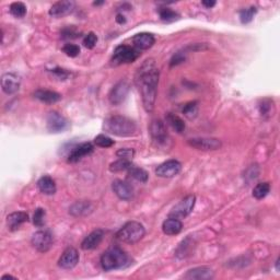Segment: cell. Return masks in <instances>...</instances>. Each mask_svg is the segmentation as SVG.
<instances>
[{"label":"cell","mask_w":280,"mask_h":280,"mask_svg":"<svg viewBox=\"0 0 280 280\" xmlns=\"http://www.w3.org/2000/svg\"><path fill=\"white\" fill-rule=\"evenodd\" d=\"M76 3L71 0H64L54 3L50 9V16L53 18H63L74 11Z\"/></svg>","instance_id":"obj_16"},{"label":"cell","mask_w":280,"mask_h":280,"mask_svg":"<svg viewBox=\"0 0 280 280\" xmlns=\"http://www.w3.org/2000/svg\"><path fill=\"white\" fill-rule=\"evenodd\" d=\"M37 187H39L40 192L45 194V195H54L57 189L55 181L49 175H44L37 181Z\"/></svg>","instance_id":"obj_25"},{"label":"cell","mask_w":280,"mask_h":280,"mask_svg":"<svg viewBox=\"0 0 280 280\" xmlns=\"http://www.w3.org/2000/svg\"><path fill=\"white\" fill-rule=\"evenodd\" d=\"M270 191V185L269 183L265 182V183H259L256 185L253 189V196L256 199H263L268 195V193Z\"/></svg>","instance_id":"obj_28"},{"label":"cell","mask_w":280,"mask_h":280,"mask_svg":"<svg viewBox=\"0 0 280 280\" xmlns=\"http://www.w3.org/2000/svg\"><path fill=\"white\" fill-rule=\"evenodd\" d=\"M165 120H167L168 124L172 127L175 131L178 132V134H181V132L184 131L185 123L179 116L175 115L173 113H169L167 117H165Z\"/></svg>","instance_id":"obj_26"},{"label":"cell","mask_w":280,"mask_h":280,"mask_svg":"<svg viewBox=\"0 0 280 280\" xmlns=\"http://www.w3.org/2000/svg\"><path fill=\"white\" fill-rule=\"evenodd\" d=\"M93 145L90 144V142H83V144L77 145L74 147L73 150L70 151V153L68 154V162L70 163H76L83 159L85 155H89L90 153H93Z\"/></svg>","instance_id":"obj_15"},{"label":"cell","mask_w":280,"mask_h":280,"mask_svg":"<svg viewBox=\"0 0 280 280\" xmlns=\"http://www.w3.org/2000/svg\"><path fill=\"white\" fill-rule=\"evenodd\" d=\"M32 245L41 253L50 251L54 243V236L49 230H40L32 235Z\"/></svg>","instance_id":"obj_7"},{"label":"cell","mask_w":280,"mask_h":280,"mask_svg":"<svg viewBox=\"0 0 280 280\" xmlns=\"http://www.w3.org/2000/svg\"><path fill=\"white\" fill-rule=\"evenodd\" d=\"M97 42H98L97 35L94 34L93 32H90L89 34H87V35L84 36V39H83V45H84L85 47H87V49L92 50L93 47L96 46Z\"/></svg>","instance_id":"obj_37"},{"label":"cell","mask_w":280,"mask_h":280,"mask_svg":"<svg viewBox=\"0 0 280 280\" xmlns=\"http://www.w3.org/2000/svg\"><path fill=\"white\" fill-rule=\"evenodd\" d=\"M116 21H117V23H120V25H124V23L126 22V19L124 16H123V14L118 13L116 16Z\"/></svg>","instance_id":"obj_43"},{"label":"cell","mask_w":280,"mask_h":280,"mask_svg":"<svg viewBox=\"0 0 280 280\" xmlns=\"http://www.w3.org/2000/svg\"><path fill=\"white\" fill-rule=\"evenodd\" d=\"M183 61H185V56L182 53H178L172 57V59L170 61V66L171 67H174V66L182 64Z\"/></svg>","instance_id":"obj_40"},{"label":"cell","mask_w":280,"mask_h":280,"mask_svg":"<svg viewBox=\"0 0 280 280\" xmlns=\"http://www.w3.org/2000/svg\"><path fill=\"white\" fill-rule=\"evenodd\" d=\"M102 3H104V1H96L93 4L94 6H100V4H102Z\"/></svg>","instance_id":"obj_45"},{"label":"cell","mask_w":280,"mask_h":280,"mask_svg":"<svg viewBox=\"0 0 280 280\" xmlns=\"http://www.w3.org/2000/svg\"><path fill=\"white\" fill-rule=\"evenodd\" d=\"M61 35H63V37H65V39H75V37H77L78 33L75 31L74 27H71V28L67 27L61 32Z\"/></svg>","instance_id":"obj_41"},{"label":"cell","mask_w":280,"mask_h":280,"mask_svg":"<svg viewBox=\"0 0 280 280\" xmlns=\"http://www.w3.org/2000/svg\"><path fill=\"white\" fill-rule=\"evenodd\" d=\"M150 135L153 137V140L155 142L156 146L168 147V144L170 142V136L162 121L160 120L153 121L150 125Z\"/></svg>","instance_id":"obj_8"},{"label":"cell","mask_w":280,"mask_h":280,"mask_svg":"<svg viewBox=\"0 0 280 280\" xmlns=\"http://www.w3.org/2000/svg\"><path fill=\"white\" fill-rule=\"evenodd\" d=\"M182 112L185 116L189 118V120H194L198 114V103L194 101L185 104Z\"/></svg>","instance_id":"obj_30"},{"label":"cell","mask_w":280,"mask_h":280,"mask_svg":"<svg viewBox=\"0 0 280 280\" xmlns=\"http://www.w3.org/2000/svg\"><path fill=\"white\" fill-rule=\"evenodd\" d=\"M34 98L39 100V101L46 103V104H54L56 102H58L61 99V96L59 93H57L55 91H51V90H46V89H39L34 92Z\"/></svg>","instance_id":"obj_21"},{"label":"cell","mask_w":280,"mask_h":280,"mask_svg":"<svg viewBox=\"0 0 280 280\" xmlns=\"http://www.w3.org/2000/svg\"><path fill=\"white\" fill-rule=\"evenodd\" d=\"M140 51L135 47L128 45H120L117 46L112 57V63L114 65H123V64H130L138 58L140 56Z\"/></svg>","instance_id":"obj_5"},{"label":"cell","mask_w":280,"mask_h":280,"mask_svg":"<svg viewBox=\"0 0 280 280\" xmlns=\"http://www.w3.org/2000/svg\"><path fill=\"white\" fill-rule=\"evenodd\" d=\"M79 263L78 251L75 248H67L58 260V266L64 269H73Z\"/></svg>","instance_id":"obj_13"},{"label":"cell","mask_w":280,"mask_h":280,"mask_svg":"<svg viewBox=\"0 0 280 280\" xmlns=\"http://www.w3.org/2000/svg\"><path fill=\"white\" fill-rule=\"evenodd\" d=\"M28 221V216L26 212L17 211L12 212L7 217V226L10 231H17L20 229V227Z\"/></svg>","instance_id":"obj_20"},{"label":"cell","mask_w":280,"mask_h":280,"mask_svg":"<svg viewBox=\"0 0 280 280\" xmlns=\"http://www.w3.org/2000/svg\"><path fill=\"white\" fill-rule=\"evenodd\" d=\"M196 197L194 195H188L185 198H183L181 202H179L178 205H175L173 207V209L170 212L171 218H177V219H183V218H186L189 213H191L194 209V206H195Z\"/></svg>","instance_id":"obj_9"},{"label":"cell","mask_w":280,"mask_h":280,"mask_svg":"<svg viewBox=\"0 0 280 280\" xmlns=\"http://www.w3.org/2000/svg\"><path fill=\"white\" fill-rule=\"evenodd\" d=\"M130 265V257L118 246H112L101 256V266L105 272L120 269Z\"/></svg>","instance_id":"obj_3"},{"label":"cell","mask_w":280,"mask_h":280,"mask_svg":"<svg viewBox=\"0 0 280 280\" xmlns=\"http://www.w3.org/2000/svg\"><path fill=\"white\" fill-rule=\"evenodd\" d=\"M160 71L153 58L146 59L138 68L135 76V83L138 88L145 110L153 111L156 94H158Z\"/></svg>","instance_id":"obj_1"},{"label":"cell","mask_w":280,"mask_h":280,"mask_svg":"<svg viewBox=\"0 0 280 280\" xmlns=\"http://www.w3.org/2000/svg\"><path fill=\"white\" fill-rule=\"evenodd\" d=\"M256 12H257V9H256L255 7H250V8H246V9H243V10H241L240 11L241 22L243 23V25H248V23H250L253 20Z\"/></svg>","instance_id":"obj_33"},{"label":"cell","mask_w":280,"mask_h":280,"mask_svg":"<svg viewBox=\"0 0 280 280\" xmlns=\"http://www.w3.org/2000/svg\"><path fill=\"white\" fill-rule=\"evenodd\" d=\"M116 155L118 156V158H121V159L130 160V159L134 158L135 150L130 149V148H122V149H120V150L117 151Z\"/></svg>","instance_id":"obj_38"},{"label":"cell","mask_w":280,"mask_h":280,"mask_svg":"<svg viewBox=\"0 0 280 280\" xmlns=\"http://www.w3.org/2000/svg\"><path fill=\"white\" fill-rule=\"evenodd\" d=\"M159 13H160L161 20L164 22H172V21L178 20V19L179 18L178 13L175 12L174 10H172V9H170V8L160 9Z\"/></svg>","instance_id":"obj_32"},{"label":"cell","mask_w":280,"mask_h":280,"mask_svg":"<svg viewBox=\"0 0 280 280\" xmlns=\"http://www.w3.org/2000/svg\"><path fill=\"white\" fill-rule=\"evenodd\" d=\"M63 51L69 57H77L80 53V47L76 44H66L63 47Z\"/></svg>","instance_id":"obj_36"},{"label":"cell","mask_w":280,"mask_h":280,"mask_svg":"<svg viewBox=\"0 0 280 280\" xmlns=\"http://www.w3.org/2000/svg\"><path fill=\"white\" fill-rule=\"evenodd\" d=\"M51 73L53 74L55 77L57 79H59V80H66V79H68L70 76H71V73L68 70H66V69H61V68H55V69H51Z\"/></svg>","instance_id":"obj_39"},{"label":"cell","mask_w":280,"mask_h":280,"mask_svg":"<svg viewBox=\"0 0 280 280\" xmlns=\"http://www.w3.org/2000/svg\"><path fill=\"white\" fill-rule=\"evenodd\" d=\"M129 83L125 81V80L117 82L112 88L110 94H108V100H110L111 104H113V105H120V104L124 102L128 93H129Z\"/></svg>","instance_id":"obj_10"},{"label":"cell","mask_w":280,"mask_h":280,"mask_svg":"<svg viewBox=\"0 0 280 280\" xmlns=\"http://www.w3.org/2000/svg\"><path fill=\"white\" fill-rule=\"evenodd\" d=\"M188 145L197 150L212 151L221 148V141L217 138H207V137H198V138L189 139Z\"/></svg>","instance_id":"obj_11"},{"label":"cell","mask_w":280,"mask_h":280,"mask_svg":"<svg viewBox=\"0 0 280 280\" xmlns=\"http://www.w3.org/2000/svg\"><path fill=\"white\" fill-rule=\"evenodd\" d=\"M155 39L153 34L151 33H138L134 37H132V43H134V47L138 51H146L149 50L153 46Z\"/></svg>","instance_id":"obj_18"},{"label":"cell","mask_w":280,"mask_h":280,"mask_svg":"<svg viewBox=\"0 0 280 280\" xmlns=\"http://www.w3.org/2000/svg\"><path fill=\"white\" fill-rule=\"evenodd\" d=\"M2 280H6V279H16L13 276H11V275H4V276H2L1 278Z\"/></svg>","instance_id":"obj_44"},{"label":"cell","mask_w":280,"mask_h":280,"mask_svg":"<svg viewBox=\"0 0 280 280\" xmlns=\"http://www.w3.org/2000/svg\"><path fill=\"white\" fill-rule=\"evenodd\" d=\"M146 230L140 222L129 221L123 226L116 233V239L127 244H135L145 236Z\"/></svg>","instance_id":"obj_4"},{"label":"cell","mask_w":280,"mask_h":280,"mask_svg":"<svg viewBox=\"0 0 280 280\" xmlns=\"http://www.w3.org/2000/svg\"><path fill=\"white\" fill-rule=\"evenodd\" d=\"M45 216H46L45 209H43V208H37L34 212V216H33V224H34L36 227L42 228L45 225Z\"/></svg>","instance_id":"obj_35"},{"label":"cell","mask_w":280,"mask_h":280,"mask_svg":"<svg viewBox=\"0 0 280 280\" xmlns=\"http://www.w3.org/2000/svg\"><path fill=\"white\" fill-rule=\"evenodd\" d=\"M202 3H203L204 7H206L208 9H210V8L216 6V1H209V0H204V1H202Z\"/></svg>","instance_id":"obj_42"},{"label":"cell","mask_w":280,"mask_h":280,"mask_svg":"<svg viewBox=\"0 0 280 280\" xmlns=\"http://www.w3.org/2000/svg\"><path fill=\"white\" fill-rule=\"evenodd\" d=\"M128 173H129V175L132 178H135L136 181H138V182L146 183L147 181H148V177H149L148 173H147L146 171L141 168L132 167L128 170Z\"/></svg>","instance_id":"obj_29"},{"label":"cell","mask_w":280,"mask_h":280,"mask_svg":"<svg viewBox=\"0 0 280 280\" xmlns=\"http://www.w3.org/2000/svg\"><path fill=\"white\" fill-rule=\"evenodd\" d=\"M10 13L16 18H23L26 14V6L23 2H13L10 4Z\"/></svg>","instance_id":"obj_31"},{"label":"cell","mask_w":280,"mask_h":280,"mask_svg":"<svg viewBox=\"0 0 280 280\" xmlns=\"http://www.w3.org/2000/svg\"><path fill=\"white\" fill-rule=\"evenodd\" d=\"M94 144L98 147H101V148H110V147L114 145V140L105 135H98L94 138Z\"/></svg>","instance_id":"obj_34"},{"label":"cell","mask_w":280,"mask_h":280,"mask_svg":"<svg viewBox=\"0 0 280 280\" xmlns=\"http://www.w3.org/2000/svg\"><path fill=\"white\" fill-rule=\"evenodd\" d=\"M112 189L115 193V195L122 199V201H129L134 195V189H132L131 185L122 179H116L112 184Z\"/></svg>","instance_id":"obj_17"},{"label":"cell","mask_w":280,"mask_h":280,"mask_svg":"<svg viewBox=\"0 0 280 280\" xmlns=\"http://www.w3.org/2000/svg\"><path fill=\"white\" fill-rule=\"evenodd\" d=\"M46 126L47 130L51 134H59V132H64L68 129L69 122L61 114L53 111L50 112L46 117Z\"/></svg>","instance_id":"obj_6"},{"label":"cell","mask_w":280,"mask_h":280,"mask_svg":"<svg viewBox=\"0 0 280 280\" xmlns=\"http://www.w3.org/2000/svg\"><path fill=\"white\" fill-rule=\"evenodd\" d=\"M103 129L118 137H129L137 131L136 123L123 115H113L104 121Z\"/></svg>","instance_id":"obj_2"},{"label":"cell","mask_w":280,"mask_h":280,"mask_svg":"<svg viewBox=\"0 0 280 280\" xmlns=\"http://www.w3.org/2000/svg\"><path fill=\"white\" fill-rule=\"evenodd\" d=\"M21 84V78L14 73H7L1 77V88L4 93L13 94L19 91Z\"/></svg>","instance_id":"obj_14"},{"label":"cell","mask_w":280,"mask_h":280,"mask_svg":"<svg viewBox=\"0 0 280 280\" xmlns=\"http://www.w3.org/2000/svg\"><path fill=\"white\" fill-rule=\"evenodd\" d=\"M132 167H134V165L130 162V160L120 159L115 161V162L111 163L110 171H112V172H123V171H128Z\"/></svg>","instance_id":"obj_27"},{"label":"cell","mask_w":280,"mask_h":280,"mask_svg":"<svg viewBox=\"0 0 280 280\" xmlns=\"http://www.w3.org/2000/svg\"><path fill=\"white\" fill-rule=\"evenodd\" d=\"M182 164L178 160H169L167 162L160 164L155 170V174L160 178H174L181 172Z\"/></svg>","instance_id":"obj_12"},{"label":"cell","mask_w":280,"mask_h":280,"mask_svg":"<svg viewBox=\"0 0 280 280\" xmlns=\"http://www.w3.org/2000/svg\"><path fill=\"white\" fill-rule=\"evenodd\" d=\"M92 209L93 206L91 203L87 201H79L73 204V206L69 208V213L74 217H82L89 215Z\"/></svg>","instance_id":"obj_22"},{"label":"cell","mask_w":280,"mask_h":280,"mask_svg":"<svg viewBox=\"0 0 280 280\" xmlns=\"http://www.w3.org/2000/svg\"><path fill=\"white\" fill-rule=\"evenodd\" d=\"M185 279H196V280H206L213 278V272L208 267H196L184 275Z\"/></svg>","instance_id":"obj_23"},{"label":"cell","mask_w":280,"mask_h":280,"mask_svg":"<svg viewBox=\"0 0 280 280\" xmlns=\"http://www.w3.org/2000/svg\"><path fill=\"white\" fill-rule=\"evenodd\" d=\"M183 229V224L177 218H169L162 225V230L167 235H177Z\"/></svg>","instance_id":"obj_24"},{"label":"cell","mask_w":280,"mask_h":280,"mask_svg":"<svg viewBox=\"0 0 280 280\" xmlns=\"http://www.w3.org/2000/svg\"><path fill=\"white\" fill-rule=\"evenodd\" d=\"M104 232L101 229H97L92 231L88 236H85V239L82 241L81 243V249L84 251H90L97 249L98 246L101 244V242L103 240Z\"/></svg>","instance_id":"obj_19"}]
</instances>
